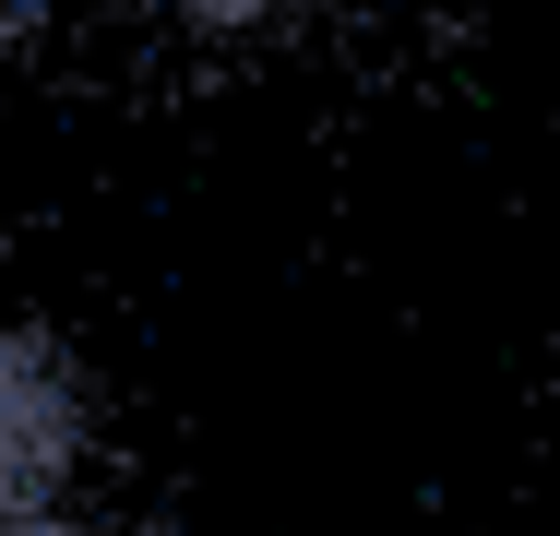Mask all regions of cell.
<instances>
[{"label": "cell", "instance_id": "6da1fadb", "mask_svg": "<svg viewBox=\"0 0 560 536\" xmlns=\"http://www.w3.org/2000/svg\"><path fill=\"white\" fill-rule=\"evenodd\" d=\"M84 489V394L48 334L0 311V536H72Z\"/></svg>", "mask_w": 560, "mask_h": 536}, {"label": "cell", "instance_id": "7a4b0ae2", "mask_svg": "<svg viewBox=\"0 0 560 536\" xmlns=\"http://www.w3.org/2000/svg\"><path fill=\"white\" fill-rule=\"evenodd\" d=\"M143 12H191V24H250V12H275V0H143Z\"/></svg>", "mask_w": 560, "mask_h": 536}]
</instances>
